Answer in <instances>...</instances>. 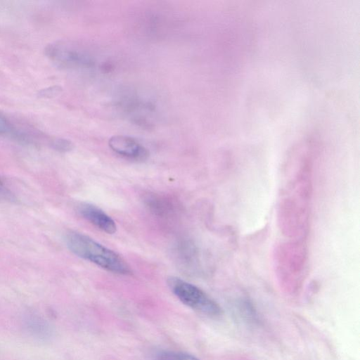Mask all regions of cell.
<instances>
[{
  "label": "cell",
  "mask_w": 360,
  "mask_h": 360,
  "mask_svg": "<svg viewBox=\"0 0 360 360\" xmlns=\"http://www.w3.org/2000/svg\"><path fill=\"white\" fill-rule=\"evenodd\" d=\"M78 212L83 218L108 234H112L117 230L114 220L96 205L82 203L78 207Z\"/></svg>",
  "instance_id": "obj_4"
},
{
  "label": "cell",
  "mask_w": 360,
  "mask_h": 360,
  "mask_svg": "<svg viewBox=\"0 0 360 360\" xmlns=\"http://www.w3.org/2000/svg\"><path fill=\"white\" fill-rule=\"evenodd\" d=\"M65 240L75 255L103 269L120 275L132 273L129 264L117 253L83 233L70 231L66 234Z\"/></svg>",
  "instance_id": "obj_1"
},
{
  "label": "cell",
  "mask_w": 360,
  "mask_h": 360,
  "mask_svg": "<svg viewBox=\"0 0 360 360\" xmlns=\"http://www.w3.org/2000/svg\"><path fill=\"white\" fill-rule=\"evenodd\" d=\"M27 327L33 335H37L39 338H46L50 335L49 326L40 317L31 316L27 321Z\"/></svg>",
  "instance_id": "obj_7"
},
{
  "label": "cell",
  "mask_w": 360,
  "mask_h": 360,
  "mask_svg": "<svg viewBox=\"0 0 360 360\" xmlns=\"http://www.w3.org/2000/svg\"><path fill=\"white\" fill-rule=\"evenodd\" d=\"M153 360H200L195 356L175 351H161L155 354Z\"/></svg>",
  "instance_id": "obj_8"
},
{
  "label": "cell",
  "mask_w": 360,
  "mask_h": 360,
  "mask_svg": "<svg viewBox=\"0 0 360 360\" xmlns=\"http://www.w3.org/2000/svg\"><path fill=\"white\" fill-rule=\"evenodd\" d=\"M110 148L117 154L137 162H142L148 157L147 149L131 137L114 136L109 139Z\"/></svg>",
  "instance_id": "obj_3"
},
{
  "label": "cell",
  "mask_w": 360,
  "mask_h": 360,
  "mask_svg": "<svg viewBox=\"0 0 360 360\" xmlns=\"http://www.w3.org/2000/svg\"><path fill=\"white\" fill-rule=\"evenodd\" d=\"M52 146L60 152H68L72 149L73 144L71 141L64 139H57L52 143Z\"/></svg>",
  "instance_id": "obj_9"
},
{
  "label": "cell",
  "mask_w": 360,
  "mask_h": 360,
  "mask_svg": "<svg viewBox=\"0 0 360 360\" xmlns=\"http://www.w3.org/2000/svg\"><path fill=\"white\" fill-rule=\"evenodd\" d=\"M50 57L67 65H77L87 62L86 57L77 51L66 48L52 46L47 50Z\"/></svg>",
  "instance_id": "obj_6"
},
{
  "label": "cell",
  "mask_w": 360,
  "mask_h": 360,
  "mask_svg": "<svg viewBox=\"0 0 360 360\" xmlns=\"http://www.w3.org/2000/svg\"><path fill=\"white\" fill-rule=\"evenodd\" d=\"M167 283L176 297L188 307L209 316L221 314L220 306L196 285L174 276L168 278Z\"/></svg>",
  "instance_id": "obj_2"
},
{
  "label": "cell",
  "mask_w": 360,
  "mask_h": 360,
  "mask_svg": "<svg viewBox=\"0 0 360 360\" xmlns=\"http://www.w3.org/2000/svg\"><path fill=\"white\" fill-rule=\"evenodd\" d=\"M9 129V124L6 120L0 115V134H4L8 131Z\"/></svg>",
  "instance_id": "obj_10"
},
{
  "label": "cell",
  "mask_w": 360,
  "mask_h": 360,
  "mask_svg": "<svg viewBox=\"0 0 360 360\" xmlns=\"http://www.w3.org/2000/svg\"><path fill=\"white\" fill-rule=\"evenodd\" d=\"M148 209L158 216L167 217L174 213L175 204L170 198L157 193H148L144 197Z\"/></svg>",
  "instance_id": "obj_5"
},
{
  "label": "cell",
  "mask_w": 360,
  "mask_h": 360,
  "mask_svg": "<svg viewBox=\"0 0 360 360\" xmlns=\"http://www.w3.org/2000/svg\"><path fill=\"white\" fill-rule=\"evenodd\" d=\"M2 187V181L0 179V188Z\"/></svg>",
  "instance_id": "obj_11"
}]
</instances>
